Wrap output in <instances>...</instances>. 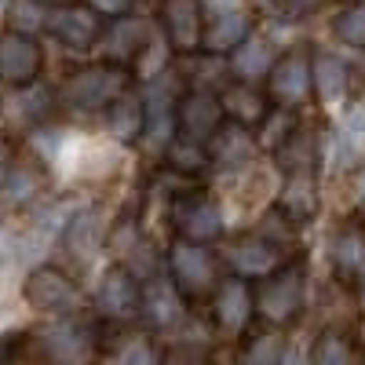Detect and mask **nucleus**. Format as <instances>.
Here are the masks:
<instances>
[{
  "mask_svg": "<svg viewBox=\"0 0 365 365\" xmlns=\"http://www.w3.org/2000/svg\"><path fill=\"white\" fill-rule=\"evenodd\" d=\"M358 340H361V347H365V318H361V325H358Z\"/></svg>",
  "mask_w": 365,
  "mask_h": 365,
  "instance_id": "8fccbe9b",
  "label": "nucleus"
},
{
  "mask_svg": "<svg viewBox=\"0 0 365 365\" xmlns=\"http://www.w3.org/2000/svg\"><path fill=\"white\" fill-rule=\"evenodd\" d=\"M125 91H132V73L125 66H113L103 58V63L73 70L63 81V88H58V99L70 110H106Z\"/></svg>",
  "mask_w": 365,
  "mask_h": 365,
  "instance_id": "f257e3e1",
  "label": "nucleus"
},
{
  "mask_svg": "<svg viewBox=\"0 0 365 365\" xmlns=\"http://www.w3.org/2000/svg\"><path fill=\"white\" fill-rule=\"evenodd\" d=\"M48 4L44 0H11V8H8V26H11V34H26V37H34L37 29H48Z\"/></svg>",
  "mask_w": 365,
  "mask_h": 365,
  "instance_id": "f704fd0d",
  "label": "nucleus"
},
{
  "mask_svg": "<svg viewBox=\"0 0 365 365\" xmlns=\"http://www.w3.org/2000/svg\"><path fill=\"white\" fill-rule=\"evenodd\" d=\"M44 4H48V0H44ZM51 4H58V8H63V4H73V0H51Z\"/></svg>",
  "mask_w": 365,
  "mask_h": 365,
  "instance_id": "3c124183",
  "label": "nucleus"
},
{
  "mask_svg": "<svg viewBox=\"0 0 365 365\" xmlns=\"http://www.w3.org/2000/svg\"><path fill=\"white\" fill-rule=\"evenodd\" d=\"M146 41H150V26L139 15H120V19H110L103 26L99 48L106 55V63L128 70V63H135L139 51L146 48Z\"/></svg>",
  "mask_w": 365,
  "mask_h": 365,
  "instance_id": "6ab92c4d",
  "label": "nucleus"
},
{
  "mask_svg": "<svg viewBox=\"0 0 365 365\" xmlns=\"http://www.w3.org/2000/svg\"><path fill=\"white\" fill-rule=\"evenodd\" d=\"M358 307H361V314H365V282H358Z\"/></svg>",
  "mask_w": 365,
  "mask_h": 365,
  "instance_id": "a18cd8bd",
  "label": "nucleus"
},
{
  "mask_svg": "<svg viewBox=\"0 0 365 365\" xmlns=\"http://www.w3.org/2000/svg\"><path fill=\"white\" fill-rule=\"evenodd\" d=\"M143 96V110H146V128H143V143L154 150H168L175 139V110L182 99V84L179 77L168 70L154 81H146Z\"/></svg>",
  "mask_w": 365,
  "mask_h": 365,
  "instance_id": "39448f33",
  "label": "nucleus"
},
{
  "mask_svg": "<svg viewBox=\"0 0 365 365\" xmlns=\"http://www.w3.org/2000/svg\"><path fill=\"white\" fill-rule=\"evenodd\" d=\"M241 0H216V8H237Z\"/></svg>",
  "mask_w": 365,
  "mask_h": 365,
  "instance_id": "de8ad7c7",
  "label": "nucleus"
},
{
  "mask_svg": "<svg viewBox=\"0 0 365 365\" xmlns=\"http://www.w3.org/2000/svg\"><path fill=\"white\" fill-rule=\"evenodd\" d=\"M48 190V168L37 161H15L0 179V212H26Z\"/></svg>",
  "mask_w": 365,
  "mask_h": 365,
  "instance_id": "a211bd4d",
  "label": "nucleus"
},
{
  "mask_svg": "<svg viewBox=\"0 0 365 365\" xmlns=\"http://www.w3.org/2000/svg\"><path fill=\"white\" fill-rule=\"evenodd\" d=\"M278 63V51H274V41L267 34H249L234 51H230V73L241 84H259L267 81L270 66Z\"/></svg>",
  "mask_w": 365,
  "mask_h": 365,
  "instance_id": "393cba45",
  "label": "nucleus"
},
{
  "mask_svg": "<svg viewBox=\"0 0 365 365\" xmlns=\"http://www.w3.org/2000/svg\"><path fill=\"white\" fill-rule=\"evenodd\" d=\"M285 336L282 329H263L245 344V351L237 354V365H282L285 358Z\"/></svg>",
  "mask_w": 365,
  "mask_h": 365,
  "instance_id": "2f4dec72",
  "label": "nucleus"
},
{
  "mask_svg": "<svg viewBox=\"0 0 365 365\" xmlns=\"http://www.w3.org/2000/svg\"><path fill=\"white\" fill-rule=\"evenodd\" d=\"M252 34V15L245 8H216L205 19V51L208 55H230L241 41Z\"/></svg>",
  "mask_w": 365,
  "mask_h": 365,
  "instance_id": "4be33fe9",
  "label": "nucleus"
},
{
  "mask_svg": "<svg viewBox=\"0 0 365 365\" xmlns=\"http://www.w3.org/2000/svg\"><path fill=\"white\" fill-rule=\"evenodd\" d=\"M143 241V234H139V223L132 220V216H120V220H113L110 223V230H106V252L117 259V263H125L128 256H132V249Z\"/></svg>",
  "mask_w": 365,
  "mask_h": 365,
  "instance_id": "4c0bfd02",
  "label": "nucleus"
},
{
  "mask_svg": "<svg viewBox=\"0 0 365 365\" xmlns=\"http://www.w3.org/2000/svg\"><path fill=\"white\" fill-rule=\"evenodd\" d=\"M220 106H223V117L230 125H241V128H252V125H263V117L270 113V99L256 84H227L220 91Z\"/></svg>",
  "mask_w": 365,
  "mask_h": 365,
  "instance_id": "bb28decb",
  "label": "nucleus"
},
{
  "mask_svg": "<svg viewBox=\"0 0 365 365\" xmlns=\"http://www.w3.org/2000/svg\"><path fill=\"white\" fill-rule=\"evenodd\" d=\"M358 205L365 208V175H361V182H358Z\"/></svg>",
  "mask_w": 365,
  "mask_h": 365,
  "instance_id": "49530a36",
  "label": "nucleus"
},
{
  "mask_svg": "<svg viewBox=\"0 0 365 365\" xmlns=\"http://www.w3.org/2000/svg\"><path fill=\"white\" fill-rule=\"evenodd\" d=\"M336 37L351 48H365V0H354L336 19Z\"/></svg>",
  "mask_w": 365,
  "mask_h": 365,
  "instance_id": "58836bf2",
  "label": "nucleus"
},
{
  "mask_svg": "<svg viewBox=\"0 0 365 365\" xmlns=\"http://www.w3.org/2000/svg\"><path fill=\"white\" fill-rule=\"evenodd\" d=\"M311 365H354V344L340 329H325L311 344Z\"/></svg>",
  "mask_w": 365,
  "mask_h": 365,
  "instance_id": "72a5a7b5",
  "label": "nucleus"
},
{
  "mask_svg": "<svg viewBox=\"0 0 365 365\" xmlns=\"http://www.w3.org/2000/svg\"><path fill=\"white\" fill-rule=\"evenodd\" d=\"M347 81L351 70L336 51H314L311 55V84H314V99L322 106H340L347 99Z\"/></svg>",
  "mask_w": 365,
  "mask_h": 365,
  "instance_id": "a878e982",
  "label": "nucleus"
},
{
  "mask_svg": "<svg viewBox=\"0 0 365 365\" xmlns=\"http://www.w3.org/2000/svg\"><path fill=\"white\" fill-rule=\"evenodd\" d=\"M296 128H299V125H296V113H292V110L270 106V113L263 117V125H259V146H267V150H274V154H278Z\"/></svg>",
  "mask_w": 365,
  "mask_h": 365,
  "instance_id": "c9c22d12",
  "label": "nucleus"
},
{
  "mask_svg": "<svg viewBox=\"0 0 365 365\" xmlns=\"http://www.w3.org/2000/svg\"><path fill=\"white\" fill-rule=\"evenodd\" d=\"M282 365H311V344L307 340H289Z\"/></svg>",
  "mask_w": 365,
  "mask_h": 365,
  "instance_id": "a19ab883",
  "label": "nucleus"
},
{
  "mask_svg": "<svg viewBox=\"0 0 365 365\" xmlns=\"http://www.w3.org/2000/svg\"><path fill=\"white\" fill-rule=\"evenodd\" d=\"M252 314H256L252 285L241 278H223L212 292V322H216V329L223 336H245Z\"/></svg>",
  "mask_w": 365,
  "mask_h": 365,
  "instance_id": "ddd939ff",
  "label": "nucleus"
},
{
  "mask_svg": "<svg viewBox=\"0 0 365 365\" xmlns=\"http://www.w3.org/2000/svg\"><path fill=\"white\" fill-rule=\"evenodd\" d=\"M314 96L311 84V51L307 48H289L278 55V63L267 73V99L282 110H299Z\"/></svg>",
  "mask_w": 365,
  "mask_h": 365,
  "instance_id": "423d86ee",
  "label": "nucleus"
},
{
  "mask_svg": "<svg viewBox=\"0 0 365 365\" xmlns=\"http://www.w3.org/2000/svg\"><path fill=\"white\" fill-rule=\"evenodd\" d=\"M318 175L314 172H296V175H285V182L278 187V208L282 216L292 223V227H303L318 216Z\"/></svg>",
  "mask_w": 365,
  "mask_h": 365,
  "instance_id": "5701e85b",
  "label": "nucleus"
},
{
  "mask_svg": "<svg viewBox=\"0 0 365 365\" xmlns=\"http://www.w3.org/2000/svg\"><path fill=\"white\" fill-rule=\"evenodd\" d=\"M106 113V132L110 139L117 143H139L143 139V128H146V110H143V96L139 91H125L113 106L103 110Z\"/></svg>",
  "mask_w": 365,
  "mask_h": 365,
  "instance_id": "c85d7f7f",
  "label": "nucleus"
},
{
  "mask_svg": "<svg viewBox=\"0 0 365 365\" xmlns=\"http://www.w3.org/2000/svg\"><path fill=\"white\" fill-rule=\"evenodd\" d=\"M256 150L259 143L252 139L249 128H241V125H230V120H223L220 132L208 139V158L216 168L223 172H245L256 165Z\"/></svg>",
  "mask_w": 365,
  "mask_h": 365,
  "instance_id": "aec40b11",
  "label": "nucleus"
},
{
  "mask_svg": "<svg viewBox=\"0 0 365 365\" xmlns=\"http://www.w3.org/2000/svg\"><path fill=\"white\" fill-rule=\"evenodd\" d=\"M252 299H256V314L270 329H282V325L296 322L303 314V303H307V274H303V263H285L282 270H274L270 278H263L252 289Z\"/></svg>",
  "mask_w": 365,
  "mask_h": 365,
  "instance_id": "f03ea898",
  "label": "nucleus"
},
{
  "mask_svg": "<svg viewBox=\"0 0 365 365\" xmlns=\"http://www.w3.org/2000/svg\"><path fill=\"white\" fill-rule=\"evenodd\" d=\"M223 259H227V267L237 274L241 282H263V278H270L274 270L285 267V249L274 245V241H267L263 234L249 230V234L234 237L230 245L223 249Z\"/></svg>",
  "mask_w": 365,
  "mask_h": 365,
  "instance_id": "6e6552de",
  "label": "nucleus"
},
{
  "mask_svg": "<svg viewBox=\"0 0 365 365\" xmlns=\"http://www.w3.org/2000/svg\"><path fill=\"white\" fill-rule=\"evenodd\" d=\"M223 125V106H220V91H182L179 110H175V135L208 146V139L220 132Z\"/></svg>",
  "mask_w": 365,
  "mask_h": 365,
  "instance_id": "f8f14e48",
  "label": "nucleus"
},
{
  "mask_svg": "<svg viewBox=\"0 0 365 365\" xmlns=\"http://www.w3.org/2000/svg\"><path fill=\"white\" fill-rule=\"evenodd\" d=\"M37 344L51 365H91L99 358L96 332L77 318H55L37 332Z\"/></svg>",
  "mask_w": 365,
  "mask_h": 365,
  "instance_id": "0eeeda50",
  "label": "nucleus"
},
{
  "mask_svg": "<svg viewBox=\"0 0 365 365\" xmlns=\"http://www.w3.org/2000/svg\"><path fill=\"white\" fill-rule=\"evenodd\" d=\"M106 230H110V223H106V212L99 205L81 208L63 227V249L77 263H91L99 252H106Z\"/></svg>",
  "mask_w": 365,
  "mask_h": 365,
  "instance_id": "dca6fc26",
  "label": "nucleus"
},
{
  "mask_svg": "<svg viewBox=\"0 0 365 365\" xmlns=\"http://www.w3.org/2000/svg\"><path fill=\"white\" fill-rule=\"evenodd\" d=\"M168 58H172V48H168L165 34L158 29V34H150L146 48L139 51V58H135V73H139L143 81H154V77L168 73Z\"/></svg>",
  "mask_w": 365,
  "mask_h": 365,
  "instance_id": "e433bc0d",
  "label": "nucleus"
},
{
  "mask_svg": "<svg viewBox=\"0 0 365 365\" xmlns=\"http://www.w3.org/2000/svg\"><path fill=\"white\" fill-rule=\"evenodd\" d=\"M139 314L154 325V329H179L187 322V299L182 292L168 282V274L161 278H150L143 289H139Z\"/></svg>",
  "mask_w": 365,
  "mask_h": 365,
  "instance_id": "f3484780",
  "label": "nucleus"
},
{
  "mask_svg": "<svg viewBox=\"0 0 365 365\" xmlns=\"http://www.w3.org/2000/svg\"><path fill=\"white\" fill-rule=\"evenodd\" d=\"M51 106H55L51 91L41 88V84H29V88H15L4 99V117L15 128H37L41 120H48Z\"/></svg>",
  "mask_w": 365,
  "mask_h": 365,
  "instance_id": "cd10ccee",
  "label": "nucleus"
},
{
  "mask_svg": "<svg viewBox=\"0 0 365 365\" xmlns=\"http://www.w3.org/2000/svg\"><path fill=\"white\" fill-rule=\"evenodd\" d=\"M22 299L37 314H48V318H77L81 311L77 282L63 267H51V263H41L29 270V278L22 282Z\"/></svg>",
  "mask_w": 365,
  "mask_h": 365,
  "instance_id": "20e7f679",
  "label": "nucleus"
},
{
  "mask_svg": "<svg viewBox=\"0 0 365 365\" xmlns=\"http://www.w3.org/2000/svg\"><path fill=\"white\" fill-rule=\"evenodd\" d=\"M103 19L91 11L88 4H63V8H55L48 15V34L70 48V51H88V48H96L99 37H103Z\"/></svg>",
  "mask_w": 365,
  "mask_h": 365,
  "instance_id": "4468645a",
  "label": "nucleus"
},
{
  "mask_svg": "<svg viewBox=\"0 0 365 365\" xmlns=\"http://www.w3.org/2000/svg\"><path fill=\"white\" fill-rule=\"evenodd\" d=\"M88 8L110 22V19H120V15H132L135 0H88Z\"/></svg>",
  "mask_w": 365,
  "mask_h": 365,
  "instance_id": "ea45409f",
  "label": "nucleus"
},
{
  "mask_svg": "<svg viewBox=\"0 0 365 365\" xmlns=\"http://www.w3.org/2000/svg\"><path fill=\"white\" fill-rule=\"evenodd\" d=\"M172 223H175L179 237L194 241V245H212L227 230V216H223L220 201L208 194H182L172 208Z\"/></svg>",
  "mask_w": 365,
  "mask_h": 365,
  "instance_id": "1a4fd4ad",
  "label": "nucleus"
},
{
  "mask_svg": "<svg viewBox=\"0 0 365 365\" xmlns=\"http://www.w3.org/2000/svg\"><path fill=\"white\" fill-rule=\"evenodd\" d=\"M103 365H165V358L146 332H125L103 351Z\"/></svg>",
  "mask_w": 365,
  "mask_h": 365,
  "instance_id": "c756f323",
  "label": "nucleus"
},
{
  "mask_svg": "<svg viewBox=\"0 0 365 365\" xmlns=\"http://www.w3.org/2000/svg\"><path fill=\"white\" fill-rule=\"evenodd\" d=\"M8 249H11V237H8L4 227H0V256H8Z\"/></svg>",
  "mask_w": 365,
  "mask_h": 365,
  "instance_id": "c03bdc74",
  "label": "nucleus"
},
{
  "mask_svg": "<svg viewBox=\"0 0 365 365\" xmlns=\"http://www.w3.org/2000/svg\"><path fill=\"white\" fill-rule=\"evenodd\" d=\"M332 165L336 168H354L365 158V99L351 103L340 113V125L332 128Z\"/></svg>",
  "mask_w": 365,
  "mask_h": 365,
  "instance_id": "b1692460",
  "label": "nucleus"
},
{
  "mask_svg": "<svg viewBox=\"0 0 365 365\" xmlns=\"http://www.w3.org/2000/svg\"><path fill=\"white\" fill-rule=\"evenodd\" d=\"M318 4H322V0H292L296 11H311V8H318Z\"/></svg>",
  "mask_w": 365,
  "mask_h": 365,
  "instance_id": "37998d69",
  "label": "nucleus"
},
{
  "mask_svg": "<svg viewBox=\"0 0 365 365\" xmlns=\"http://www.w3.org/2000/svg\"><path fill=\"white\" fill-rule=\"evenodd\" d=\"M205 19L201 0H161V34L175 55H197L205 44Z\"/></svg>",
  "mask_w": 365,
  "mask_h": 365,
  "instance_id": "9d476101",
  "label": "nucleus"
},
{
  "mask_svg": "<svg viewBox=\"0 0 365 365\" xmlns=\"http://www.w3.org/2000/svg\"><path fill=\"white\" fill-rule=\"evenodd\" d=\"M15 165V146L4 139V135H0V179H4L8 175V168Z\"/></svg>",
  "mask_w": 365,
  "mask_h": 365,
  "instance_id": "79ce46f5",
  "label": "nucleus"
},
{
  "mask_svg": "<svg viewBox=\"0 0 365 365\" xmlns=\"http://www.w3.org/2000/svg\"><path fill=\"white\" fill-rule=\"evenodd\" d=\"M259 4H270V0H259Z\"/></svg>",
  "mask_w": 365,
  "mask_h": 365,
  "instance_id": "603ef678",
  "label": "nucleus"
},
{
  "mask_svg": "<svg viewBox=\"0 0 365 365\" xmlns=\"http://www.w3.org/2000/svg\"><path fill=\"white\" fill-rule=\"evenodd\" d=\"M44 70V51L37 44V37L26 34H0V84L15 88H29L41 81Z\"/></svg>",
  "mask_w": 365,
  "mask_h": 365,
  "instance_id": "9b49d317",
  "label": "nucleus"
},
{
  "mask_svg": "<svg viewBox=\"0 0 365 365\" xmlns=\"http://www.w3.org/2000/svg\"><path fill=\"white\" fill-rule=\"evenodd\" d=\"M8 8H11V0H0V19H8Z\"/></svg>",
  "mask_w": 365,
  "mask_h": 365,
  "instance_id": "09e8293b",
  "label": "nucleus"
},
{
  "mask_svg": "<svg viewBox=\"0 0 365 365\" xmlns=\"http://www.w3.org/2000/svg\"><path fill=\"white\" fill-rule=\"evenodd\" d=\"M329 263L336 270L340 282H365V227L344 223L329 237Z\"/></svg>",
  "mask_w": 365,
  "mask_h": 365,
  "instance_id": "412c9836",
  "label": "nucleus"
},
{
  "mask_svg": "<svg viewBox=\"0 0 365 365\" xmlns=\"http://www.w3.org/2000/svg\"><path fill=\"white\" fill-rule=\"evenodd\" d=\"M318 158H322L318 139H314L311 132H299V128H296V132L289 135V143L278 150V168H285V175H296V172H314Z\"/></svg>",
  "mask_w": 365,
  "mask_h": 365,
  "instance_id": "7c9ffc66",
  "label": "nucleus"
},
{
  "mask_svg": "<svg viewBox=\"0 0 365 365\" xmlns=\"http://www.w3.org/2000/svg\"><path fill=\"white\" fill-rule=\"evenodd\" d=\"M165 158H168V168L175 175H201L212 168V158H208V146L201 143H190V139H172V146L165 150Z\"/></svg>",
  "mask_w": 365,
  "mask_h": 365,
  "instance_id": "473e14b6",
  "label": "nucleus"
},
{
  "mask_svg": "<svg viewBox=\"0 0 365 365\" xmlns=\"http://www.w3.org/2000/svg\"><path fill=\"white\" fill-rule=\"evenodd\" d=\"M168 282L182 292V299H201L208 292H216L220 285V259L212 256L208 245H194V241L175 237L165 256Z\"/></svg>",
  "mask_w": 365,
  "mask_h": 365,
  "instance_id": "7ed1b4c3",
  "label": "nucleus"
},
{
  "mask_svg": "<svg viewBox=\"0 0 365 365\" xmlns=\"http://www.w3.org/2000/svg\"><path fill=\"white\" fill-rule=\"evenodd\" d=\"M139 282L125 267H106L96 285V311L110 322H132L139 314Z\"/></svg>",
  "mask_w": 365,
  "mask_h": 365,
  "instance_id": "2eb2a0df",
  "label": "nucleus"
}]
</instances>
